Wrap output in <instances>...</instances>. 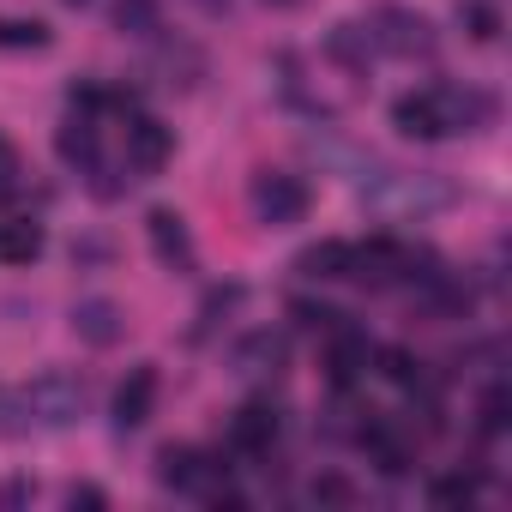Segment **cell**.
<instances>
[{"label":"cell","instance_id":"cell-1","mask_svg":"<svg viewBox=\"0 0 512 512\" xmlns=\"http://www.w3.org/2000/svg\"><path fill=\"white\" fill-rule=\"evenodd\" d=\"M362 205L380 217H428L452 205V181L422 175V169H380L362 181Z\"/></svg>","mask_w":512,"mask_h":512},{"label":"cell","instance_id":"cell-2","mask_svg":"<svg viewBox=\"0 0 512 512\" xmlns=\"http://www.w3.org/2000/svg\"><path fill=\"white\" fill-rule=\"evenodd\" d=\"M368 37H374V49L380 55H398V61H428L434 55V25H428V13H416V7H374V19H368Z\"/></svg>","mask_w":512,"mask_h":512},{"label":"cell","instance_id":"cell-3","mask_svg":"<svg viewBox=\"0 0 512 512\" xmlns=\"http://www.w3.org/2000/svg\"><path fill=\"white\" fill-rule=\"evenodd\" d=\"M19 404H25V416H31L37 428H73V422L85 416V380L49 368V374H37V380L25 386Z\"/></svg>","mask_w":512,"mask_h":512},{"label":"cell","instance_id":"cell-4","mask_svg":"<svg viewBox=\"0 0 512 512\" xmlns=\"http://www.w3.org/2000/svg\"><path fill=\"white\" fill-rule=\"evenodd\" d=\"M247 205H253V217L272 223V229L302 223V217H308V181H302V175H284V169H266V175H253Z\"/></svg>","mask_w":512,"mask_h":512},{"label":"cell","instance_id":"cell-5","mask_svg":"<svg viewBox=\"0 0 512 512\" xmlns=\"http://www.w3.org/2000/svg\"><path fill=\"white\" fill-rule=\"evenodd\" d=\"M145 235H151L157 266H169V272H193V235H187V217H181V211L157 205V211L145 217Z\"/></svg>","mask_w":512,"mask_h":512},{"label":"cell","instance_id":"cell-6","mask_svg":"<svg viewBox=\"0 0 512 512\" xmlns=\"http://www.w3.org/2000/svg\"><path fill=\"white\" fill-rule=\"evenodd\" d=\"M235 374L241 380H272V374H284V362H290V344H284V332H247L241 344H235Z\"/></svg>","mask_w":512,"mask_h":512},{"label":"cell","instance_id":"cell-7","mask_svg":"<svg viewBox=\"0 0 512 512\" xmlns=\"http://www.w3.org/2000/svg\"><path fill=\"white\" fill-rule=\"evenodd\" d=\"M326 338H332V344H326V374H332V386L362 380V374H368V362H374L368 332H356V326H332Z\"/></svg>","mask_w":512,"mask_h":512},{"label":"cell","instance_id":"cell-8","mask_svg":"<svg viewBox=\"0 0 512 512\" xmlns=\"http://www.w3.org/2000/svg\"><path fill=\"white\" fill-rule=\"evenodd\" d=\"M362 446H368V458H374L380 476H410L416 470V440L404 428H392V422H368L362 428Z\"/></svg>","mask_w":512,"mask_h":512},{"label":"cell","instance_id":"cell-9","mask_svg":"<svg viewBox=\"0 0 512 512\" xmlns=\"http://www.w3.org/2000/svg\"><path fill=\"white\" fill-rule=\"evenodd\" d=\"M272 440H278V410L272 404H241L235 416H229V446L235 452H247V458H266L272 452Z\"/></svg>","mask_w":512,"mask_h":512},{"label":"cell","instance_id":"cell-10","mask_svg":"<svg viewBox=\"0 0 512 512\" xmlns=\"http://www.w3.org/2000/svg\"><path fill=\"white\" fill-rule=\"evenodd\" d=\"M169 151H175V133H169L163 121H151V115H133V121H127V163H133V169L157 175V169L169 163Z\"/></svg>","mask_w":512,"mask_h":512},{"label":"cell","instance_id":"cell-11","mask_svg":"<svg viewBox=\"0 0 512 512\" xmlns=\"http://www.w3.org/2000/svg\"><path fill=\"white\" fill-rule=\"evenodd\" d=\"M157 410V368H133L121 386H115V428H145Z\"/></svg>","mask_w":512,"mask_h":512},{"label":"cell","instance_id":"cell-12","mask_svg":"<svg viewBox=\"0 0 512 512\" xmlns=\"http://www.w3.org/2000/svg\"><path fill=\"white\" fill-rule=\"evenodd\" d=\"M211 470H217V464H205V452H193V446H163V452H157V482H163V488L205 494V488H211Z\"/></svg>","mask_w":512,"mask_h":512},{"label":"cell","instance_id":"cell-13","mask_svg":"<svg viewBox=\"0 0 512 512\" xmlns=\"http://www.w3.org/2000/svg\"><path fill=\"white\" fill-rule=\"evenodd\" d=\"M73 332H79L91 350H109V344L127 332V320H121V308H115L109 296H85V302H73Z\"/></svg>","mask_w":512,"mask_h":512},{"label":"cell","instance_id":"cell-14","mask_svg":"<svg viewBox=\"0 0 512 512\" xmlns=\"http://www.w3.org/2000/svg\"><path fill=\"white\" fill-rule=\"evenodd\" d=\"M392 127H398L404 139H446L440 109H434V91H404V97L392 103Z\"/></svg>","mask_w":512,"mask_h":512},{"label":"cell","instance_id":"cell-15","mask_svg":"<svg viewBox=\"0 0 512 512\" xmlns=\"http://www.w3.org/2000/svg\"><path fill=\"white\" fill-rule=\"evenodd\" d=\"M43 247H49V235L37 217H0V260L7 266H31Z\"/></svg>","mask_w":512,"mask_h":512},{"label":"cell","instance_id":"cell-16","mask_svg":"<svg viewBox=\"0 0 512 512\" xmlns=\"http://www.w3.org/2000/svg\"><path fill=\"white\" fill-rule=\"evenodd\" d=\"M422 290H428V314H440V320H464L470 302H476V290L464 278H452V272H434Z\"/></svg>","mask_w":512,"mask_h":512},{"label":"cell","instance_id":"cell-17","mask_svg":"<svg viewBox=\"0 0 512 512\" xmlns=\"http://www.w3.org/2000/svg\"><path fill=\"white\" fill-rule=\"evenodd\" d=\"M296 272H302V278H320V284L350 278V241H314L302 260H296Z\"/></svg>","mask_w":512,"mask_h":512},{"label":"cell","instance_id":"cell-18","mask_svg":"<svg viewBox=\"0 0 512 512\" xmlns=\"http://www.w3.org/2000/svg\"><path fill=\"white\" fill-rule=\"evenodd\" d=\"M326 55H332L338 67H350V73H368V61H374V37H368V25H338V31L326 37Z\"/></svg>","mask_w":512,"mask_h":512},{"label":"cell","instance_id":"cell-19","mask_svg":"<svg viewBox=\"0 0 512 512\" xmlns=\"http://www.w3.org/2000/svg\"><path fill=\"white\" fill-rule=\"evenodd\" d=\"M55 151H61L67 169H91V163H97V127H91V121H67V127L55 133Z\"/></svg>","mask_w":512,"mask_h":512},{"label":"cell","instance_id":"cell-20","mask_svg":"<svg viewBox=\"0 0 512 512\" xmlns=\"http://www.w3.org/2000/svg\"><path fill=\"white\" fill-rule=\"evenodd\" d=\"M157 73H169L163 85H193L199 73H205V61H199V49H187V43H175V49H157Z\"/></svg>","mask_w":512,"mask_h":512},{"label":"cell","instance_id":"cell-21","mask_svg":"<svg viewBox=\"0 0 512 512\" xmlns=\"http://www.w3.org/2000/svg\"><path fill=\"white\" fill-rule=\"evenodd\" d=\"M115 31L121 37H157V0H115Z\"/></svg>","mask_w":512,"mask_h":512},{"label":"cell","instance_id":"cell-22","mask_svg":"<svg viewBox=\"0 0 512 512\" xmlns=\"http://www.w3.org/2000/svg\"><path fill=\"white\" fill-rule=\"evenodd\" d=\"M374 362H380V380H392V386H404V392L422 386V362H416L410 350L392 344V350H374Z\"/></svg>","mask_w":512,"mask_h":512},{"label":"cell","instance_id":"cell-23","mask_svg":"<svg viewBox=\"0 0 512 512\" xmlns=\"http://www.w3.org/2000/svg\"><path fill=\"white\" fill-rule=\"evenodd\" d=\"M458 25H464L476 43H494V37H500V7H488V0H458Z\"/></svg>","mask_w":512,"mask_h":512},{"label":"cell","instance_id":"cell-24","mask_svg":"<svg viewBox=\"0 0 512 512\" xmlns=\"http://www.w3.org/2000/svg\"><path fill=\"white\" fill-rule=\"evenodd\" d=\"M0 49H49L43 19H0Z\"/></svg>","mask_w":512,"mask_h":512},{"label":"cell","instance_id":"cell-25","mask_svg":"<svg viewBox=\"0 0 512 512\" xmlns=\"http://www.w3.org/2000/svg\"><path fill=\"white\" fill-rule=\"evenodd\" d=\"M476 416H482V434H506L512 428V392L506 386H488L482 404H476Z\"/></svg>","mask_w":512,"mask_h":512},{"label":"cell","instance_id":"cell-26","mask_svg":"<svg viewBox=\"0 0 512 512\" xmlns=\"http://www.w3.org/2000/svg\"><path fill=\"white\" fill-rule=\"evenodd\" d=\"M428 500H434V506H470V500H476V476H464V470H458V476H440V482L428 488Z\"/></svg>","mask_w":512,"mask_h":512},{"label":"cell","instance_id":"cell-27","mask_svg":"<svg viewBox=\"0 0 512 512\" xmlns=\"http://www.w3.org/2000/svg\"><path fill=\"white\" fill-rule=\"evenodd\" d=\"M290 320H296L302 332H332V326H344V314H338V308H326V302H296V308H290Z\"/></svg>","mask_w":512,"mask_h":512},{"label":"cell","instance_id":"cell-28","mask_svg":"<svg viewBox=\"0 0 512 512\" xmlns=\"http://www.w3.org/2000/svg\"><path fill=\"white\" fill-rule=\"evenodd\" d=\"M308 494H314V506H356V488H350L344 476H320Z\"/></svg>","mask_w":512,"mask_h":512},{"label":"cell","instance_id":"cell-29","mask_svg":"<svg viewBox=\"0 0 512 512\" xmlns=\"http://www.w3.org/2000/svg\"><path fill=\"white\" fill-rule=\"evenodd\" d=\"M67 506H73V512H79V506H85V512H97V506H109V494H103V488H91V482H73V488H67Z\"/></svg>","mask_w":512,"mask_h":512},{"label":"cell","instance_id":"cell-30","mask_svg":"<svg viewBox=\"0 0 512 512\" xmlns=\"http://www.w3.org/2000/svg\"><path fill=\"white\" fill-rule=\"evenodd\" d=\"M13 181H19V151H13L7 139H0V199L13 193Z\"/></svg>","mask_w":512,"mask_h":512},{"label":"cell","instance_id":"cell-31","mask_svg":"<svg viewBox=\"0 0 512 512\" xmlns=\"http://www.w3.org/2000/svg\"><path fill=\"white\" fill-rule=\"evenodd\" d=\"M67 97H73V109H85V115H97V109H103V103H109V97H103V91H97V85H73V91H67Z\"/></svg>","mask_w":512,"mask_h":512},{"label":"cell","instance_id":"cell-32","mask_svg":"<svg viewBox=\"0 0 512 512\" xmlns=\"http://www.w3.org/2000/svg\"><path fill=\"white\" fill-rule=\"evenodd\" d=\"M0 500H7V506H25V500H31V482H7V488H0Z\"/></svg>","mask_w":512,"mask_h":512},{"label":"cell","instance_id":"cell-33","mask_svg":"<svg viewBox=\"0 0 512 512\" xmlns=\"http://www.w3.org/2000/svg\"><path fill=\"white\" fill-rule=\"evenodd\" d=\"M199 13H229V0H193Z\"/></svg>","mask_w":512,"mask_h":512},{"label":"cell","instance_id":"cell-34","mask_svg":"<svg viewBox=\"0 0 512 512\" xmlns=\"http://www.w3.org/2000/svg\"><path fill=\"white\" fill-rule=\"evenodd\" d=\"M266 7H278V13H284V7H302V0H266Z\"/></svg>","mask_w":512,"mask_h":512},{"label":"cell","instance_id":"cell-35","mask_svg":"<svg viewBox=\"0 0 512 512\" xmlns=\"http://www.w3.org/2000/svg\"><path fill=\"white\" fill-rule=\"evenodd\" d=\"M67 7H91V0H67Z\"/></svg>","mask_w":512,"mask_h":512}]
</instances>
